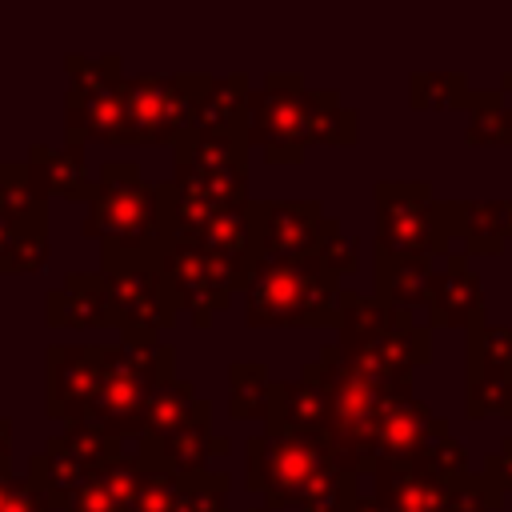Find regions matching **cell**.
<instances>
[{"mask_svg": "<svg viewBox=\"0 0 512 512\" xmlns=\"http://www.w3.org/2000/svg\"><path fill=\"white\" fill-rule=\"evenodd\" d=\"M484 480H488V488L492 492H500V496H508L512 492V436L496 448V452H488L484 456V472H480Z\"/></svg>", "mask_w": 512, "mask_h": 512, "instance_id": "33", "label": "cell"}, {"mask_svg": "<svg viewBox=\"0 0 512 512\" xmlns=\"http://www.w3.org/2000/svg\"><path fill=\"white\" fill-rule=\"evenodd\" d=\"M84 236L100 244V264L160 260L172 240V188L148 184L132 160H108L96 172Z\"/></svg>", "mask_w": 512, "mask_h": 512, "instance_id": "2", "label": "cell"}, {"mask_svg": "<svg viewBox=\"0 0 512 512\" xmlns=\"http://www.w3.org/2000/svg\"><path fill=\"white\" fill-rule=\"evenodd\" d=\"M116 456H124L120 440H108L96 428H64L56 436H48V444L40 452H32L28 460V480L52 500L56 512H64V504Z\"/></svg>", "mask_w": 512, "mask_h": 512, "instance_id": "15", "label": "cell"}, {"mask_svg": "<svg viewBox=\"0 0 512 512\" xmlns=\"http://www.w3.org/2000/svg\"><path fill=\"white\" fill-rule=\"evenodd\" d=\"M160 268L172 284V296H176V308L180 312H192V324L196 328H212V316L220 308H228L232 292L248 284L252 268L188 240V236H176L164 244L160 252Z\"/></svg>", "mask_w": 512, "mask_h": 512, "instance_id": "12", "label": "cell"}, {"mask_svg": "<svg viewBox=\"0 0 512 512\" xmlns=\"http://www.w3.org/2000/svg\"><path fill=\"white\" fill-rule=\"evenodd\" d=\"M100 276L112 288V300L120 312V336L160 340V332L176 324L180 308H176V296H172V284H168L160 260L100 264Z\"/></svg>", "mask_w": 512, "mask_h": 512, "instance_id": "17", "label": "cell"}, {"mask_svg": "<svg viewBox=\"0 0 512 512\" xmlns=\"http://www.w3.org/2000/svg\"><path fill=\"white\" fill-rule=\"evenodd\" d=\"M204 84H208V72L128 76L124 80V144H172L176 148L192 124Z\"/></svg>", "mask_w": 512, "mask_h": 512, "instance_id": "10", "label": "cell"}, {"mask_svg": "<svg viewBox=\"0 0 512 512\" xmlns=\"http://www.w3.org/2000/svg\"><path fill=\"white\" fill-rule=\"evenodd\" d=\"M140 480H144V468L132 452L116 456L112 464H104L68 504L64 512H132L136 504V492H140Z\"/></svg>", "mask_w": 512, "mask_h": 512, "instance_id": "26", "label": "cell"}, {"mask_svg": "<svg viewBox=\"0 0 512 512\" xmlns=\"http://www.w3.org/2000/svg\"><path fill=\"white\" fill-rule=\"evenodd\" d=\"M448 240L464 236L468 256H496L512 236V200H440Z\"/></svg>", "mask_w": 512, "mask_h": 512, "instance_id": "24", "label": "cell"}, {"mask_svg": "<svg viewBox=\"0 0 512 512\" xmlns=\"http://www.w3.org/2000/svg\"><path fill=\"white\" fill-rule=\"evenodd\" d=\"M248 512H268V508H264V504H260V508H248Z\"/></svg>", "mask_w": 512, "mask_h": 512, "instance_id": "38", "label": "cell"}, {"mask_svg": "<svg viewBox=\"0 0 512 512\" xmlns=\"http://www.w3.org/2000/svg\"><path fill=\"white\" fill-rule=\"evenodd\" d=\"M248 492L264 508L300 504V512H352L360 500L356 472L344 468L332 440L320 436H248Z\"/></svg>", "mask_w": 512, "mask_h": 512, "instance_id": "1", "label": "cell"}, {"mask_svg": "<svg viewBox=\"0 0 512 512\" xmlns=\"http://www.w3.org/2000/svg\"><path fill=\"white\" fill-rule=\"evenodd\" d=\"M8 484H12V476H0V512H4V496H8Z\"/></svg>", "mask_w": 512, "mask_h": 512, "instance_id": "36", "label": "cell"}, {"mask_svg": "<svg viewBox=\"0 0 512 512\" xmlns=\"http://www.w3.org/2000/svg\"><path fill=\"white\" fill-rule=\"evenodd\" d=\"M372 496L384 512H496L504 504L500 492L488 488L484 476H452L436 480L408 464H376Z\"/></svg>", "mask_w": 512, "mask_h": 512, "instance_id": "13", "label": "cell"}, {"mask_svg": "<svg viewBox=\"0 0 512 512\" xmlns=\"http://www.w3.org/2000/svg\"><path fill=\"white\" fill-rule=\"evenodd\" d=\"M104 360H108V344H52L48 348L44 404L52 420H60L64 428H84L96 404V392H100Z\"/></svg>", "mask_w": 512, "mask_h": 512, "instance_id": "19", "label": "cell"}, {"mask_svg": "<svg viewBox=\"0 0 512 512\" xmlns=\"http://www.w3.org/2000/svg\"><path fill=\"white\" fill-rule=\"evenodd\" d=\"M324 432V388L300 372L296 380H272L264 436H320Z\"/></svg>", "mask_w": 512, "mask_h": 512, "instance_id": "23", "label": "cell"}, {"mask_svg": "<svg viewBox=\"0 0 512 512\" xmlns=\"http://www.w3.org/2000/svg\"><path fill=\"white\" fill-rule=\"evenodd\" d=\"M300 372H308L324 388V436L332 440L344 468L356 476H372V468H376L372 432H376L384 392L392 384H380L368 372H360L356 364H348L336 344H324L320 356L308 360Z\"/></svg>", "mask_w": 512, "mask_h": 512, "instance_id": "7", "label": "cell"}, {"mask_svg": "<svg viewBox=\"0 0 512 512\" xmlns=\"http://www.w3.org/2000/svg\"><path fill=\"white\" fill-rule=\"evenodd\" d=\"M44 320L52 328H120L112 288L100 272H68L64 284L48 292Z\"/></svg>", "mask_w": 512, "mask_h": 512, "instance_id": "22", "label": "cell"}, {"mask_svg": "<svg viewBox=\"0 0 512 512\" xmlns=\"http://www.w3.org/2000/svg\"><path fill=\"white\" fill-rule=\"evenodd\" d=\"M468 420H512V328L476 320L468 328Z\"/></svg>", "mask_w": 512, "mask_h": 512, "instance_id": "18", "label": "cell"}, {"mask_svg": "<svg viewBox=\"0 0 512 512\" xmlns=\"http://www.w3.org/2000/svg\"><path fill=\"white\" fill-rule=\"evenodd\" d=\"M4 512H56V508L28 476H12L8 496H4Z\"/></svg>", "mask_w": 512, "mask_h": 512, "instance_id": "32", "label": "cell"}, {"mask_svg": "<svg viewBox=\"0 0 512 512\" xmlns=\"http://www.w3.org/2000/svg\"><path fill=\"white\" fill-rule=\"evenodd\" d=\"M228 452H232L228 436L212 432V404L196 396L188 380L172 376L152 392L144 412V436L132 448V456L144 468L200 476V472H216L212 464L224 460Z\"/></svg>", "mask_w": 512, "mask_h": 512, "instance_id": "4", "label": "cell"}, {"mask_svg": "<svg viewBox=\"0 0 512 512\" xmlns=\"http://www.w3.org/2000/svg\"><path fill=\"white\" fill-rule=\"evenodd\" d=\"M352 512H384V508L376 504V496H360V500L352 504Z\"/></svg>", "mask_w": 512, "mask_h": 512, "instance_id": "35", "label": "cell"}, {"mask_svg": "<svg viewBox=\"0 0 512 512\" xmlns=\"http://www.w3.org/2000/svg\"><path fill=\"white\" fill-rule=\"evenodd\" d=\"M268 364L264 360H232L228 364V416L232 420H252L268 412Z\"/></svg>", "mask_w": 512, "mask_h": 512, "instance_id": "27", "label": "cell"}, {"mask_svg": "<svg viewBox=\"0 0 512 512\" xmlns=\"http://www.w3.org/2000/svg\"><path fill=\"white\" fill-rule=\"evenodd\" d=\"M340 276L320 256L264 260L244 284L248 328H336Z\"/></svg>", "mask_w": 512, "mask_h": 512, "instance_id": "5", "label": "cell"}, {"mask_svg": "<svg viewBox=\"0 0 512 512\" xmlns=\"http://www.w3.org/2000/svg\"><path fill=\"white\" fill-rule=\"evenodd\" d=\"M144 468V464H140ZM228 472H200V476H176L160 468H144L140 492L132 512H228Z\"/></svg>", "mask_w": 512, "mask_h": 512, "instance_id": "21", "label": "cell"}, {"mask_svg": "<svg viewBox=\"0 0 512 512\" xmlns=\"http://www.w3.org/2000/svg\"><path fill=\"white\" fill-rule=\"evenodd\" d=\"M360 140V116L356 108H344L340 92H320V112H316V132L312 144H336L348 148Z\"/></svg>", "mask_w": 512, "mask_h": 512, "instance_id": "30", "label": "cell"}, {"mask_svg": "<svg viewBox=\"0 0 512 512\" xmlns=\"http://www.w3.org/2000/svg\"><path fill=\"white\" fill-rule=\"evenodd\" d=\"M468 112H472V120H468L464 140L472 148L476 144H512V104L504 100V92H472Z\"/></svg>", "mask_w": 512, "mask_h": 512, "instance_id": "28", "label": "cell"}, {"mask_svg": "<svg viewBox=\"0 0 512 512\" xmlns=\"http://www.w3.org/2000/svg\"><path fill=\"white\" fill-rule=\"evenodd\" d=\"M48 256V200L36 192L24 160L0 164V272H40Z\"/></svg>", "mask_w": 512, "mask_h": 512, "instance_id": "14", "label": "cell"}, {"mask_svg": "<svg viewBox=\"0 0 512 512\" xmlns=\"http://www.w3.org/2000/svg\"><path fill=\"white\" fill-rule=\"evenodd\" d=\"M0 476H12V420L0 416Z\"/></svg>", "mask_w": 512, "mask_h": 512, "instance_id": "34", "label": "cell"}, {"mask_svg": "<svg viewBox=\"0 0 512 512\" xmlns=\"http://www.w3.org/2000/svg\"><path fill=\"white\" fill-rule=\"evenodd\" d=\"M424 312H428V324H436V328H464V332L476 320H484V284L468 268V252L464 256L448 252V264L428 272Z\"/></svg>", "mask_w": 512, "mask_h": 512, "instance_id": "20", "label": "cell"}, {"mask_svg": "<svg viewBox=\"0 0 512 512\" xmlns=\"http://www.w3.org/2000/svg\"><path fill=\"white\" fill-rule=\"evenodd\" d=\"M36 192L48 196H64V200H92L96 176L88 172L84 148L80 144H64V148H48V144H32L28 160H24Z\"/></svg>", "mask_w": 512, "mask_h": 512, "instance_id": "25", "label": "cell"}, {"mask_svg": "<svg viewBox=\"0 0 512 512\" xmlns=\"http://www.w3.org/2000/svg\"><path fill=\"white\" fill-rule=\"evenodd\" d=\"M504 88H508V92H512V72H504Z\"/></svg>", "mask_w": 512, "mask_h": 512, "instance_id": "37", "label": "cell"}, {"mask_svg": "<svg viewBox=\"0 0 512 512\" xmlns=\"http://www.w3.org/2000/svg\"><path fill=\"white\" fill-rule=\"evenodd\" d=\"M408 104L412 108H468V76L464 72H412L408 80Z\"/></svg>", "mask_w": 512, "mask_h": 512, "instance_id": "29", "label": "cell"}, {"mask_svg": "<svg viewBox=\"0 0 512 512\" xmlns=\"http://www.w3.org/2000/svg\"><path fill=\"white\" fill-rule=\"evenodd\" d=\"M316 112L320 92H308L300 72H268L264 88L248 96V144L268 164H300L316 132Z\"/></svg>", "mask_w": 512, "mask_h": 512, "instance_id": "8", "label": "cell"}, {"mask_svg": "<svg viewBox=\"0 0 512 512\" xmlns=\"http://www.w3.org/2000/svg\"><path fill=\"white\" fill-rule=\"evenodd\" d=\"M172 376H176V348L152 336H120V344H108L100 392H96V404L84 428H96L120 444L140 440L148 400Z\"/></svg>", "mask_w": 512, "mask_h": 512, "instance_id": "6", "label": "cell"}, {"mask_svg": "<svg viewBox=\"0 0 512 512\" xmlns=\"http://www.w3.org/2000/svg\"><path fill=\"white\" fill-rule=\"evenodd\" d=\"M332 216H324L320 200H252L248 204V232H252V260H300L320 256Z\"/></svg>", "mask_w": 512, "mask_h": 512, "instance_id": "16", "label": "cell"}, {"mask_svg": "<svg viewBox=\"0 0 512 512\" xmlns=\"http://www.w3.org/2000/svg\"><path fill=\"white\" fill-rule=\"evenodd\" d=\"M356 252H360V240H356V236H348L340 220H332V224H328V236H324V244H320V260H324V264L344 280V276H348V272H356V264H360V256H356Z\"/></svg>", "mask_w": 512, "mask_h": 512, "instance_id": "31", "label": "cell"}, {"mask_svg": "<svg viewBox=\"0 0 512 512\" xmlns=\"http://www.w3.org/2000/svg\"><path fill=\"white\" fill-rule=\"evenodd\" d=\"M336 348L348 364L368 372L380 384H408L416 368L432 360V328L416 324L412 308L380 304L376 296L340 292Z\"/></svg>", "mask_w": 512, "mask_h": 512, "instance_id": "3", "label": "cell"}, {"mask_svg": "<svg viewBox=\"0 0 512 512\" xmlns=\"http://www.w3.org/2000/svg\"><path fill=\"white\" fill-rule=\"evenodd\" d=\"M376 260H436L448 252L440 200L428 180H380L376 188Z\"/></svg>", "mask_w": 512, "mask_h": 512, "instance_id": "9", "label": "cell"}, {"mask_svg": "<svg viewBox=\"0 0 512 512\" xmlns=\"http://www.w3.org/2000/svg\"><path fill=\"white\" fill-rule=\"evenodd\" d=\"M124 72L120 56H68V96H64V144H124Z\"/></svg>", "mask_w": 512, "mask_h": 512, "instance_id": "11", "label": "cell"}]
</instances>
